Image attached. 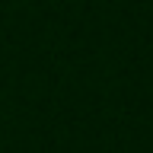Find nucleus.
Here are the masks:
<instances>
[]
</instances>
